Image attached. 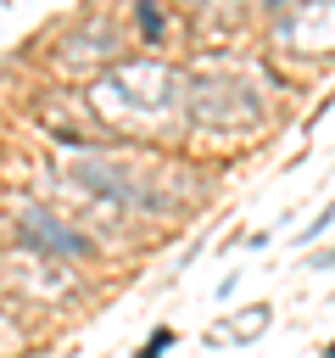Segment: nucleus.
<instances>
[{"mask_svg": "<svg viewBox=\"0 0 335 358\" xmlns=\"http://www.w3.org/2000/svg\"><path fill=\"white\" fill-rule=\"evenodd\" d=\"M22 218H28V235H34V241H45V246H56V252H89V241H84V235L61 229V224H56L50 213H39V207H28Z\"/></svg>", "mask_w": 335, "mask_h": 358, "instance_id": "nucleus-1", "label": "nucleus"}, {"mask_svg": "<svg viewBox=\"0 0 335 358\" xmlns=\"http://www.w3.org/2000/svg\"><path fill=\"white\" fill-rule=\"evenodd\" d=\"M329 229H335V207H324V213H318V218H313V224H307V229H302L296 241L307 246V241H318V235H329Z\"/></svg>", "mask_w": 335, "mask_h": 358, "instance_id": "nucleus-2", "label": "nucleus"}, {"mask_svg": "<svg viewBox=\"0 0 335 358\" xmlns=\"http://www.w3.org/2000/svg\"><path fill=\"white\" fill-rule=\"evenodd\" d=\"M168 347H173V330H156V336H151V341H145V347H140L134 358H162Z\"/></svg>", "mask_w": 335, "mask_h": 358, "instance_id": "nucleus-3", "label": "nucleus"}, {"mask_svg": "<svg viewBox=\"0 0 335 358\" xmlns=\"http://www.w3.org/2000/svg\"><path fill=\"white\" fill-rule=\"evenodd\" d=\"M307 263H313V268H335V246H329V252H313Z\"/></svg>", "mask_w": 335, "mask_h": 358, "instance_id": "nucleus-4", "label": "nucleus"}, {"mask_svg": "<svg viewBox=\"0 0 335 358\" xmlns=\"http://www.w3.org/2000/svg\"><path fill=\"white\" fill-rule=\"evenodd\" d=\"M324 358H335V341H329V347H324Z\"/></svg>", "mask_w": 335, "mask_h": 358, "instance_id": "nucleus-5", "label": "nucleus"}]
</instances>
